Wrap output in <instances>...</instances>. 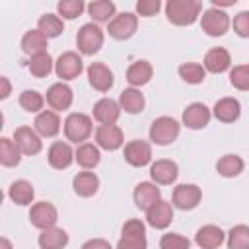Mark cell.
I'll return each instance as SVG.
<instances>
[{
	"label": "cell",
	"mask_w": 249,
	"mask_h": 249,
	"mask_svg": "<svg viewBox=\"0 0 249 249\" xmlns=\"http://www.w3.org/2000/svg\"><path fill=\"white\" fill-rule=\"evenodd\" d=\"M243 167H245L243 160L239 156H235V154H226L216 163V171L222 177H237L243 171Z\"/></svg>",
	"instance_id": "35"
},
{
	"label": "cell",
	"mask_w": 249,
	"mask_h": 249,
	"mask_svg": "<svg viewBox=\"0 0 249 249\" xmlns=\"http://www.w3.org/2000/svg\"><path fill=\"white\" fill-rule=\"evenodd\" d=\"M179 175V167L171 160H156L150 165V177L156 185H171Z\"/></svg>",
	"instance_id": "18"
},
{
	"label": "cell",
	"mask_w": 249,
	"mask_h": 249,
	"mask_svg": "<svg viewBox=\"0 0 249 249\" xmlns=\"http://www.w3.org/2000/svg\"><path fill=\"white\" fill-rule=\"evenodd\" d=\"M72 99H74V93H72L70 86H66V84H62V82L53 84V86L47 89V95H45L47 105H49L54 113H56V111H66V109H70Z\"/></svg>",
	"instance_id": "14"
},
{
	"label": "cell",
	"mask_w": 249,
	"mask_h": 249,
	"mask_svg": "<svg viewBox=\"0 0 249 249\" xmlns=\"http://www.w3.org/2000/svg\"><path fill=\"white\" fill-rule=\"evenodd\" d=\"M101 160V154H99V146L97 144H89V142H84L76 148V161L80 167L84 169H93Z\"/></svg>",
	"instance_id": "32"
},
{
	"label": "cell",
	"mask_w": 249,
	"mask_h": 249,
	"mask_svg": "<svg viewBox=\"0 0 249 249\" xmlns=\"http://www.w3.org/2000/svg\"><path fill=\"white\" fill-rule=\"evenodd\" d=\"M19 107L23 109V111H27V113H41V109H43V105H45V97L39 93V91H35V89H25V91H21L19 93Z\"/></svg>",
	"instance_id": "39"
},
{
	"label": "cell",
	"mask_w": 249,
	"mask_h": 249,
	"mask_svg": "<svg viewBox=\"0 0 249 249\" xmlns=\"http://www.w3.org/2000/svg\"><path fill=\"white\" fill-rule=\"evenodd\" d=\"M210 117H212V113L204 103H191L183 111V124L187 128L198 130V128H204L210 123Z\"/></svg>",
	"instance_id": "20"
},
{
	"label": "cell",
	"mask_w": 249,
	"mask_h": 249,
	"mask_svg": "<svg viewBox=\"0 0 249 249\" xmlns=\"http://www.w3.org/2000/svg\"><path fill=\"white\" fill-rule=\"evenodd\" d=\"M212 115L220 123H235L241 115V103L235 97H222L214 103Z\"/></svg>",
	"instance_id": "21"
},
{
	"label": "cell",
	"mask_w": 249,
	"mask_h": 249,
	"mask_svg": "<svg viewBox=\"0 0 249 249\" xmlns=\"http://www.w3.org/2000/svg\"><path fill=\"white\" fill-rule=\"evenodd\" d=\"M146 222L156 230H165L173 222V204L167 200H158L146 210Z\"/></svg>",
	"instance_id": "17"
},
{
	"label": "cell",
	"mask_w": 249,
	"mask_h": 249,
	"mask_svg": "<svg viewBox=\"0 0 249 249\" xmlns=\"http://www.w3.org/2000/svg\"><path fill=\"white\" fill-rule=\"evenodd\" d=\"M161 2L160 0H138L136 2V14L142 18H152L160 12Z\"/></svg>",
	"instance_id": "45"
},
{
	"label": "cell",
	"mask_w": 249,
	"mask_h": 249,
	"mask_svg": "<svg viewBox=\"0 0 249 249\" xmlns=\"http://www.w3.org/2000/svg\"><path fill=\"white\" fill-rule=\"evenodd\" d=\"M37 29L43 31L49 39H53V37H58L64 31V23H62V18H58L54 14H45V16L39 18Z\"/></svg>",
	"instance_id": "37"
},
{
	"label": "cell",
	"mask_w": 249,
	"mask_h": 249,
	"mask_svg": "<svg viewBox=\"0 0 249 249\" xmlns=\"http://www.w3.org/2000/svg\"><path fill=\"white\" fill-rule=\"evenodd\" d=\"M237 0H212V8H220V6H233Z\"/></svg>",
	"instance_id": "48"
},
{
	"label": "cell",
	"mask_w": 249,
	"mask_h": 249,
	"mask_svg": "<svg viewBox=\"0 0 249 249\" xmlns=\"http://www.w3.org/2000/svg\"><path fill=\"white\" fill-rule=\"evenodd\" d=\"M121 115V105L111 97H103L93 105V119L99 124H115Z\"/></svg>",
	"instance_id": "25"
},
{
	"label": "cell",
	"mask_w": 249,
	"mask_h": 249,
	"mask_svg": "<svg viewBox=\"0 0 249 249\" xmlns=\"http://www.w3.org/2000/svg\"><path fill=\"white\" fill-rule=\"evenodd\" d=\"M82 249H113V247H111V243H109L107 239H99V237H95V239L86 241V243L82 245Z\"/></svg>",
	"instance_id": "46"
},
{
	"label": "cell",
	"mask_w": 249,
	"mask_h": 249,
	"mask_svg": "<svg viewBox=\"0 0 249 249\" xmlns=\"http://www.w3.org/2000/svg\"><path fill=\"white\" fill-rule=\"evenodd\" d=\"M14 142L18 144V148L21 150L23 156H35L41 152L43 148V142H41V136L37 134L35 128L31 126H18L14 130Z\"/></svg>",
	"instance_id": "11"
},
{
	"label": "cell",
	"mask_w": 249,
	"mask_h": 249,
	"mask_svg": "<svg viewBox=\"0 0 249 249\" xmlns=\"http://www.w3.org/2000/svg\"><path fill=\"white\" fill-rule=\"evenodd\" d=\"M0 82H2V93H0V99H6L8 95H10V82H8V78H0Z\"/></svg>",
	"instance_id": "47"
},
{
	"label": "cell",
	"mask_w": 249,
	"mask_h": 249,
	"mask_svg": "<svg viewBox=\"0 0 249 249\" xmlns=\"http://www.w3.org/2000/svg\"><path fill=\"white\" fill-rule=\"evenodd\" d=\"M158 200H161V193L160 189L156 187V183H150V181H142L136 185L134 189V204L140 208V210H148L152 208Z\"/></svg>",
	"instance_id": "22"
},
{
	"label": "cell",
	"mask_w": 249,
	"mask_h": 249,
	"mask_svg": "<svg viewBox=\"0 0 249 249\" xmlns=\"http://www.w3.org/2000/svg\"><path fill=\"white\" fill-rule=\"evenodd\" d=\"M68 245V233L62 228H49L41 230L39 233V247L41 249H64Z\"/></svg>",
	"instance_id": "29"
},
{
	"label": "cell",
	"mask_w": 249,
	"mask_h": 249,
	"mask_svg": "<svg viewBox=\"0 0 249 249\" xmlns=\"http://www.w3.org/2000/svg\"><path fill=\"white\" fill-rule=\"evenodd\" d=\"M200 198H202L200 187H196L193 183H181L173 189L171 204L179 210H193L200 204Z\"/></svg>",
	"instance_id": "8"
},
{
	"label": "cell",
	"mask_w": 249,
	"mask_h": 249,
	"mask_svg": "<svg viewBox=\"0 0 249 249\" xmlns=\"http://www.w3.org/2000/svg\"><path fill=\"white\" fill-rule=\"evenodd\" d=\"M230 84L239 91H249V64H239L230 70Z\"/></svg>",
	"instance_id": "41"
},
{
	"label": "cell",
	"mask_w": 249,
	"mask_h": 249,
	"mask_svg": "<svg viewBox=\"0 0 249 249\" xmlns=\"http://www.w3.org/2000/svg\"><path fill=\"white\" fill-rule=\"evenodd\" d=\"M136 29H138V16L132 12H123L109 21L107 33L117 41H126L136 33Z\"/></svg>",
	"instance_id": "7"
},
{
	"label": "cell",
	"mask_w": 249,
	"mask_h": 249,
	"mask_svg": "<svg viewBox=\"0 0 249 249\" xmlns=\"http://www.w3.org/2000/svg\"><path fill=\"white\" fill-rule=\"evenodd\" d=\"M231 25H233V31H235L239 37L249 39V10H243V12H239L237 16H233Z\"/></svg>",
	"instance_id": "44"
},
{
	"label": "cell",
	"mask_w": 249,
	"mask_h": 249,
	"mask_svg": "<svg viewBox=\"0 0 249 249\" xmlns=\"http://www.w3.org/2000/svg\"><path fill=\"white\" fill-rule=\"evenodd\" d=\"M95 144L107 152H115L124 144L123 130L117 124H99L95 128Z\"/></svg>",
	"instance_id": "12"
},
{
	"label": "cell",
	"mask_w": 249,
	"mask_h": 249,
	"mask_svg": "<svg viewBox=\"0 0 249 249\" xmlns=\"http://www.w3.org/2000/svg\"><path fill=\"white\" fill-rule=\"evenodd\" d=\"M88 80H89V86L101 93L109 91L115 84V78H113V72L109 66H105L103 62H91L89 68H88Z\"/></svg>",
	"instance_id": "16"
},
{
	"label": "cell",
	"mask_w": 249,
	"mask_h": 249,
	"mask_svg": "<svg viewBox=\"0 0 249 249\" xmlns=\"http://www.w3.org/2000/svg\"><path fill=\"white\" fill-rule=\"evenodd\" d=\"M103 29L97 23H84L76 33V47L82 54H95L103 47Z\"/></svg>",
	"instance_id": "3"
},
{
	"label": "cell",
	"mask_w": 249,
	"mask_h": 249,
	"mask_svg": "<svg viewBox=\"0 0 249 249\" xmlns=\"http://www.w3.org/2000/svg\"><path fill=\"white\" fill-rule=\"evenodd\" d=\"M84 2L82 0H60L56 4V12L58 18L62 16V19H76L82 12H84Z\"/></svg>",
	"instance_id": "42"
},
{
	"label": "cell",
	"mask_w": 249,
	"mask_h": 249,
	"mask_svg": "<svg viewBox=\"0 0 249 249\" xmlns=\"http://www.w3.org/2000/svg\"><path fill=\"white\" fill-rule=\"evenodd\" d=\"M224 239H226V233L222 231V228L214 224H206L195 233V243L200 249H218L224 243Z\"/></svg>",
	"instance_id": "23"
},
{
	"label": "cell",
	"mask_w": 249,
	"mask_h": 249,
	"mask_svg": "<svg viewBox=\"0 0 249 249\" xmlns=\"http://www.w3.org/2000/svg\"><path fill=\"white\" fill-rule=\"evenodd\" d=\"M84 70V62H82V56L74 51H66L62 53L56 62H54V72L60 80H74L82 74Z\"/></svg>",
	"instance_id": "9"
},
{
	"label": "cell",
	"mask_w": 249,
	"mask_h": 249,
	"mask_svg": "<svg viewBox=\"0 0 249 249\" xmlns=\"http://www.w3.org/2000/svg\"><path fill=\"white\" fill-rule=\"evenodd\" d=\"M58 220V212L56 208L47 202V200H41V202H35L29 210V222L31 226L39 228V230H49V228H54Z\"/></svg>",
	"instance_id": "10"
},
{
	"label": "cell",
	"mask_w": 249,
	"mask_h": 249,
	"mask_svg": "<svg viewBox=\"0 0 249 249\" xmlns=\"http://www.w3.org/2000/svg\"><path fill=\"white\" fill-rule=\"evenodd\" d=\"M0 249H14L8 237H2V239H0Z\"/></svg>",
	"instance_id": "49"
},
{
	"label": "cell",
	"mask_w": 249,
	"mask_h": 249,
	"mask_svg": "<svg viewBox=\"0 0 249 249\" xmlns=\"http://www.w3.org/2000/svg\"><path fill=\"white\" fill-rule=\"evenodd\" d=\"M152 74H154V68L148 60H136L126 70V82L132 88H140V86H146L152 80Z\"/></svg>",
	"instance_id": "28"
},
{
	"label": "cell",
	"mask_w": 249,
	"mask_h": 249,
	"mask_svg": "<svg viewBox=\"0 0 249 249\" xmlns=\"http://www.w3.org/2000/svg\"><path fill=\"white\" fill-rule=\"evenodd\" d=\"M146 226L142 220H126L123 226V235L117 243V249H146Z\"/></svg>",
	"instance_id": "4"
},
{
	"label": "cell",
	"mask_w": 249,
	"mask_h": 249,
	"mask_svg": "<svg viewBox=\"0 0 249 249\" xmlns=\"http://www.w3.org/2000/svg\"><path fill=\"white\" fill-rule=\"evenodd\" d=\"M21 161V150L12 138H0V163L4 167H16Z\"/></svg>",
	"instance_id": "33"
},
{
	"label": "cell",
	"mask_w": 249,
	"mask_h": 249,
	"mask_svg": "<svg viewBox=\"0 0 249 249\" xmlns=\"http://www.w3.org/2000/svg\"><path fill=\"white\" fill-rule=\"evenodd\" d=\"M8 196L12 198V202L19 204V206H27L33 202V196H35V189L29 181L25 179H18L10 185L8 189Z\"/></svg>",
	"instance_id": "31"
},
{
	"label": "cell",
	"mask_w": 249,
	"mask_h": 249,
	"mask_svg": "<svg viewBox=\"0 0 249 249\" xmlns=\"http://www.w3.org/2000/svg\"><path fill=\"white\" fill-rule=\"evenodd\" d=\"M47 47H49V37L39 29H29L21 37V51L29 56L39 54V53H47Z\"/></svg>",
	"instance_id": "26"
},
{
	"label": "cell",
	"mask_w": 249,
	"mask_h": 249,
	"mask_svg": "<svg viewBox=\"0 0 249 249\" xmlns=\"http://www.w3.org/2000/svg\"><path fill=\"white\" fill-rule=\"evenodd\" d=\"M160 249H191V241L179 233H163L160 239Z\"/></svg>",
	"instance_id": "43"
},
{
	"label": "cell",
	"mask_w": 249,
	"mask_h": 249,
	"mask_svg": "<svg viewBox=\"0 0 249 249\" xmlns=\"http://www.w3.org/2000/svg\"><path fill=\"white\" fill-rule=\"evenodd\" d=\"M179 130L181 126L173 117H158L150 124V140L158 146H167L177 140Z\"/></svg>",
	"instance_id": "5"
},
{
	"label": "cell",
	"mask_w": 249,
	"mask_h": 249,
	"mask_svg": "<svg viewBox=\"0 0 249 249\" xmlns=\"http://www.w3.org/2000/svg\"><path fill=\"white\" fill-rule=\"evenodd\" d=\"M228 249H249V226L237 224L228 231Z\"/></svg>",
	"instance_id": "40"
},
{
	"label": "cell",
	"mask_w": 249,
	"mask_h": 249,
	"mask_svg": "<svg viewBox=\"0 0 249 249\" xmlns=\"http://www.w3.org/2000/svg\"><path fill=\"white\" fill-rule=\"evenodd\" d=\"M93 132V123L84 113H70L64 121V136L74 144H84Z\"/></svg>",
	"instance_id": "2"
},
{
	"label": "cell",
	"mask_w": 249,
	"mask_h": 249,
	"mask_svg": "<svg viewBox=\"0 0 249 249\" xmlns=\"http://www.w3.org/2000/svg\"><path fill=\"white\" fill-rule=\"evenodd\" d=\"M231 21H230V16L220 10V8H208L202 12V18H200V27L206 35L210 37H222L226 35V31L230 29Z\"/></svg>",
	"instance_id": "6"
},
{
	"label": "cell",
	"mask_w": 249,
	"mask_h": 249,
	"mask_svg": "<svg viewBox=\"0 0 249 249\" xmlns=\"http://www.w3.org/2000/svg\"><path fill=\"white\" fill-rule=\"evenodd\" d=\"M124 161L132 167H144L152 161V148L146 140H130L124 146Z\"/></svg>",
	"instance_id": "13"
},
{
	"label": "cell",
	"mask_w": 249,
	"mask_h": 249,
	"mask_svg": "<svg viewBox=\"0 0 249 249\" xmlns=\"http://www.w3.org/2000/svg\"><path fill=\"white\" fill-rule=\"evenodd\" d=\"M231 66V56L224 47H214L204 54V70L212 74H222L230 70Z\"/></svg>",
	"instance_id": "24"
},
{
	"label": "cell",
	"mask_w": 249,
	"mask_h": 249,
	"mask_svg": "<svg viewBox=\"0 0 249 249\" xmlns=\"http://www.w3.org/2000/svg\"><path fill=\"white\" fill-rule=\"evenodd\" d=\"M115 4L111 0H95L91 4H88V14L91 16L93 21L103 23V21H111L117 14H115Z\"/></svg>",
	"instance_id": "34"
},
{
	"label": "cell",
	"mask_w": 249,
	"mask_h": 249,
	"mask_svg": "<svg viewBox=\"0 0 249 249\" xmlns=\"http://www.w3.org/2000/svg\"><path fill=\"white\" fill-rule=\"evenodd\" d=\"M202 4L198 0H167L165 16L173 25H193L200 16Z\"/></svg>",
	"instance_id": "1"
},
{
	"label": "cell",
	"mask_w": 249,
	"mask_h": 249,
	"mask_svg": "<svg viewBox=\"0 0 249 249\" xmlns=\"http://www.w3.org/2000/svg\"><path fill=\"white\" fill-rule=\"evenodd\" d=\"M47 160H49L51 167H54V169H66L76 160V152L70 148L68 142L54 140L49 146V150H47Z\"/></svg>",
	"instance_id": "15"
},
{
	"label": "cell",
	"mask_w": 249,
	"mask_h": 249,
	"mask_svg": "<svg viewBox=\"0 0 249 249\" xmlns=\"http://www.w3.org/2000/svg\"><path fill=\"white\" fill-rule=\"evenodd\" d=\"M119 105H121V109H123L124 113L136 115V113L144 111L146 101H144V95L140 93V89H136V88H126V89H123L121 95H119Z\"/></svg>",
	"instance_id": "30"
},
{
	"label": "cell",
	"mask_w": 249,
	"mask_h": 249,
	"mask_svg": "<svg viewBox=\"0 0 249 249\" xmlns=\"http://www.w3.org/2000/svg\"><path fill=\"white\" fill-rule=\"evenodd\" d=\"M53 58L49 53H39V54H33L27 62V70L31 72V76L35 78H47L53 70Z\"/></svg>",
	"instance_id": "36"
},
{
	"label": "cell",
	"mask_w": 249,
	"mask_h": 249,
	"mask_svg": "<svg viewBox=\"0 0 249 249\" xmlns=\"http://www.w3.org/2000/svg\"><path fill=\"white\" fill-rule=\"evenodd\" d=\"M33 128L43 138H54L60 132V117L53 109H45L35 117Z\"/></svg>",
	"instance_id": "19"
},
{
	"label": "cell",
	"mask_w": 249,
	"mask_h": 249,
	"mask_svg": "<svg viewBox=\"0 0 249 249\" xmlns=\"http://www.w3.org/2000/svg\"><path fill=\"white\" fill-rule=\"evenodd\" d=\"M179 76L187 84H202L206 78V70L198 62H183L179 66Z\"/></svg>",
	"instance_id": "38"
},
{
	"label": "cell",
	"mask_w": 249,
	"mask_h": 249,
	"mask_svg": "<svg viewBox=\"0 0 249 249\" xmlns=\"http://www.w3.org/2000/svg\"><path fill=\"white\" fill-rule=\"evenodd\" d=\"M72 187H74V193L82 198H88V196H93L99 189V177L93 173V171H80L74 181H72Z\"/></svg>",
	"instance_id": "27"
}]
</instances>
